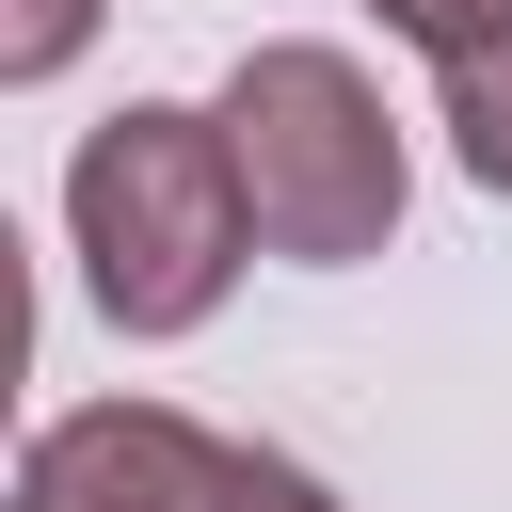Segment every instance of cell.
<instances>
[{"instance_id":"3957f363","label":"cell","mask_w":512,"mask_h":512,"mask_svg":"<svg viewBox=\"0 0 512 512\" xmlns=\"http://www.w3.org/2000/svg\"><path fill=\"white\" fill-rule=\"evenodd\" d=\"M16 512H272V448H240L176 400H80L32 432Z\"/></svg>"},{"instance_id":"277c9868","label":"cell","mask_w":512,"mask_h":512,"mask_svg":"<svg viewBox=\"0 0 512 512\" xmlns=\"http://www.w3.org/2000/svg\"><path fill=\"white\" fill-rule=\"evenodd\" d=\"M432 80H448V144H464V176L512 192V16H496L464 64H432Z\"/></svg>"},{"instance_id":"8992f818","label":"cell","mask_w":512,"mask_h":512,"mask_svg":"<svg viewBox=\"0 0 512 512\" xmlns=\"http://www.w3.org/2000/svg\"><path fill=\"white\" fill-rule=\"evenodd\" d=\"M368 16H384V32H416L432 64H464V48H480V32L512 16V0H368Z\"/></svg>"},{"instance_id":"5b68a950","label":"cell","mask_w":512,"mask_h":512,"mask_svg":"<svg viewBox=\"0 0 512 512\" xmlns=\"http://www.w3.org/2000/svg\"><path fill=\"white\" fill-rule=\"evenodd\" d=\"M80 32H96V0H0V80H48V64H80Z\"/></svg>"},{"instance_id":"7a4b0ae2","label":"cell","mask_w":512,"mask_h":512,"mask_svg":"<svg viewBox=\"0 0 512 512\" xmlns=\"http://www.w3.org/2000/svg\"><path fill=\"white\" fill-rule=\"evenodd\" d=\"M224 144H240V192H256L272 256H304V272L384 256V224H400V128H384V96H368L352 48H240Z\"/></svg>"},{"instance_id":"6da1fadb","label":"cell","mask_w":512,"mask_h":512,"mask_svg":"<svg viewBox=\"0 0 512 512\" xmlns=\"http://www.w3.org/2000/svg\"><path fill=\"white\" fill-rule=\"evenodd\" d=\"M64 224H80V288L112 336H192L240 256H256V192H240V144L224 112H176V96H128L80 176H64Z\"/></svg>"},{"instance_id":"52a82bcc","label":"cell","mask_w":512,"mask_h":512,"mask_svg":"<svg viewBox=\"0 0 512 512\" xmlns=\"http://www.w3.org/2000/svg\"><path fill=\"white\" fill-rule=\"evenodd\" d=\"M272 512H336V496H320V480H304V464H272Z\"/></svg>"}]
</instances>
